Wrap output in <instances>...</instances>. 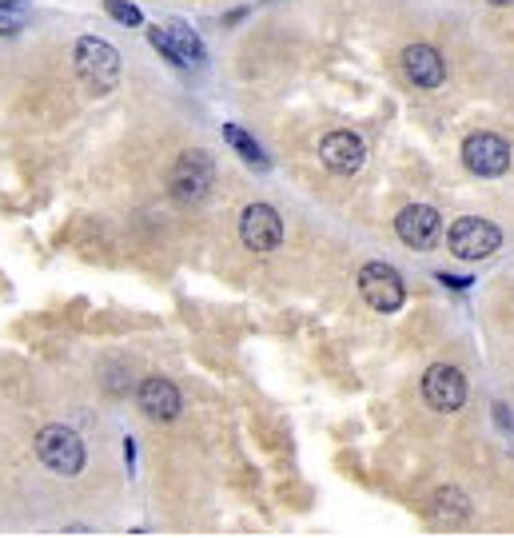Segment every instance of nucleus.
I'll return each instance as SVG.
<instances>
[{"mask_svg": "<svg viewBox=\"0 0 514 538\" xmlns=\"http://www.w3.org/2000/svg\"><path fill=\"white\" fill-rule=\"evenodd\" d=\"M76 76L96 96L112 92L116 80H120V52L108 40H100V36H80L76 40Z\"/></svg>", "mask_w": 514, "mask_h": 538, "instance_id": "f257e3e1", "label": "nucleus"}, {"mask_svg": "<svg viewBox=\"0 0 514 538\" xmlns=\"http://www.w3.org/2000/svg\"><path fill=\"white\" fill-rule=\"evenodd\" d=\"M36 459H40L52 475L72 479V475H80V467H84V443H80V435H76L72 427L52 423V427H44V431L36 435Z\"/></svg>", "mask_w": 514, "mask_h": 538, "instance_id": "f03ea898", "label": "nucleus"}, {"mask_svg": "<svg viewBox=\"0 0 514 538\" xmlns=\"http://www.w3.org/2000/svg\"><path fill=\"white\" fill-rule=\"evenodd\" d=\"M168 188H172L176 204H184V208L200 204L208 196V188H212V160H208V152H200V148L184 152L176 160V168H172V184Z\"/></svg>", "mask_w": 514, "mask_h": 538, "instance_id": "7ed1b4c3", "label": "nucleus"}, {"mask_svg": "<svg viewBox=\"0 0 514 538\" xmlns=\"http://www.w3.org/2000/svg\"><path fill=\"white\" fill-rule=\"evenodd\" d=\"M148 40L172 60V64H184V68H192V64H204V44H200V36L184 24V20H164V24H152L148 28Z\"/></svg>", "mask_w": 514, "mask_h": 538, "instance_id": "20e7f679", "label": "nucleus"}, {"mask_svg": "<svg viewBox=\"0 0 514 538\" xmlns=\"http://www.w3.org/2000/svg\"><path fill=\"white\" fill-rule=\"evenodd\" d=\"M447 244H451V252H455L459 260H487V256H495V252L503 248V232H499L495 224H487V220L467 216V220H459V224L451 228Z\"/></svg>", "mask_w": 514, "mask_h": 538, "instance_id": "39448f33", "label": "nucleus"}, {"mask_svg": "<svg viewBox=\"0 0 514 538\" xmlns=\"http://www.w3.org/2000/svg\"><path fill=\"white\" fill-rule=\"evenodd\" d=\"M359 291H363V299L375 307V311H383V315H391V311H399L403 307V275L391 268V264H367V268L359 271Z\"/></svg>", "mask_w": 514, "mask_h": 538, "instance_id": "423d86ee", "label": "nucleus"}, {"mask_svg": "<svg viewBox=\"0 0 514 538\" xmlns=\"http://www.w3.org/2000/svg\"><path fill=\"white\" fill-rule=\"evenodd\" d=\"M463 164L475 172V176H503L511 168V144L495 132H479L463 144Z\"/></svg>", "mask_w": 514, "mask_h": 538, "instance_id": "0eeeda50", "label": "nucleus"}, {"mask_svg": "<svg viewBox=\"0 0 514 538\" xmlns=\"http://www.w3.org/2000/svg\"><path fill=\"white\" fill-rule=\"evenodd\" d=\"M423 399H427L435 411H459L463 399H467V379H463V371L451 367V363L427 367V375H423Z\"/></svg>", "mask_w": 514, "mask_h": 538, "instance_id": "6e6552de", "label": "nucleus"}, {"mask_svg": "<svg viewBox=\"0 0 514 538\" xmlns=\"http://www.w3.org/2000/svg\"><path fill=\"white\" fill-rule=\"evenodd\" d=\"M240 240L252 248V252H275L279 240H283V220L275 208L267 204H248L244 216H240Z\"/></svg>", "mask_w": 514, "mask_h": 538, "instance_id": "1a4fd4ad", "label": "nucleus"}, {"mask_svg": "<svg viewBox=\"0 0 514 538\" xmlns=\"http://www.w3.org/2000/svg\"><path fill=\"white\" fill-rule=\"evenodd\" d=\"M395 232H399V240L407 244V248H431L439 236H443V216L435 212V208H427V204H411V208H403L399 212V220H395Z\"/></svg>", "mask_w": 514, "mask_h": 538, "instance_id": "9d476101", "label": "nucleus"}, {"mask_svg": "<svg viewBox=\"0 0 514 538\" xmlns=\"http://www.w3.org/2000/svg\"><path fill=\"white\" fill-rule=\"evenodd\" d=\"M319 160L339 176H355L363 168V160H367V148H363V140L355 132H331L319 144Z\"/></svg>", "mask_w": 514, "mask_h": 538, "instance_id": "9b49d317", "label": "nucleus"}, {"mask_svg": "<svg viewBox=\"0 0 514 538\" xmlns=\"http://www.w3.org/2000/svg\"><path fill=\"white\" fill-rule=\"evenodd\" d=\"M403 72L415 88H439L447 76V64L431 44H411V48H403Z\"/></svg>", "mask_w": 514, "mask_h": 538, "instance_id": "f8f14e48", "label": "nucleus"}, {"mask_svg": "<svg viewBox=\"0 0 514 538\" xmlns=\"http://www.w3.org/2000/svg\"><path fill=\"white\" fill-rule=\"evenodd\" d=\"M140 411L148 415V419H156V423H168V419H176L180 415V391H176V383H168V379H160V375H152V379H144L140 383Z\"/></svg>", "mask_w": 514, "mask_h": 538, "instance_id": "ddd939ff", "label": "nucleus"}, {"mask_svg": "<svg viewBox=\"0 0 514 538\" xmlns=\"http://www.w3.org/2000/svg\"><path fill=\"white\" fill-rule=\"evenodd\" d=\"M471 519V503L459 487H443L431 495V523L439 527H463Z\"/></svg>", "mask_w": 514, "mask_h": 538, "instance_id": "4468645a", "label": "nucleus"}, {"mask_svg": "<svg viewBox=\"0 0 514 538\" xmlns=\"http://www.w3.org/2000/svg\"><path fill=\"white\" fill-rule=\"evenodd\" d=\"M224 140L240 152V160H244V164H252V168H259V172H267V168H271V164H267V156H263V148H259L256 140H252L240 124H224Z\"/></svg>", "mask_w": 514, "mask_h": 538, "instance_id": "2eb2a0df", "label": "nucleus"}, {"mask_svg": "<svg viewBox=\"0 0 514 538\" xmlns=\"http://www.w3.org/2000/svg\"><path fill=\"white\" fill-rule=\"evenodd\" d=\"M104 8H108V16H116L120 24H144L140 8H136V4H128V0H104Z\"/></svg>", "mask_w": 514, "mask_h": 538, "instance_id": "dca6fc26", "label": "nucleus"}, {"mask_svg": "<svg viewBox=\"0 0 514 538\" xmlns=\"http://www.w3.org/2000/svg\"><path fill=\"white\" fill-rule=\"evenodd\" d=\"M491 4H511V0H491Z\"/></svg>", "mask_w": 514, "mask_h": 538, "instance_id": "f3484780", "label": "nucleus"}, {"mask_svg": "<svg viewBox=\"0 0 514 538\" xmlns=\"http://www.w3.org/2000/svg\"><path fill=\"white\" fill-rule=\"evenodd\" d=\"M0 4H12V0H0Z\"/></svg>", "mask_w": 514, "mask_h": 538, "instance_id": "a211bd4d", "label": "nucleus"}]
</instances>
